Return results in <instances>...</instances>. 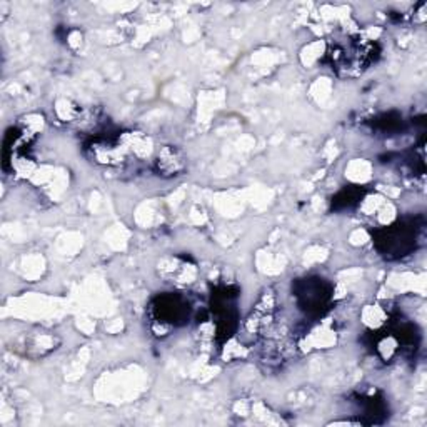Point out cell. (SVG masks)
<instances>
[{
  "label": "cell",
  "instance_id": "2",
  "mask_svg": "<svg viewBox=\"0 0 427 427\" xmlns=\"http://www.w3.org/2000/svg\"><path fill=\"white\" fill-rule=\"evenodd\" d=\"M297 295L302 299L305 309H317L326 304V300L329 299V292L324 289V284L319 279L307 280L304 284V289Z\"/></svg>",
  "mask_w": 427,
  "mask_h": 427
},
{
  "label": "cell",
  "instance_id": "3",
  "mask_svg": "<svg viewBox=\"0 0 427 427\" xmlns=\"http://www.w3.org/2000/svg\"><path fill=\"white\" fill-rule=\"evenodd\" d=\"M155 166H157L159 172L167 174V176H176L177 172L182 171L184 162H182V157L179 155V152L176 149L166 147L157 154V159H155Z\"/></svg>",
  "mask_w": 427,
  "mask_h": 427
},
{
  "label": "cell",
  "instance_id": "1",
  "mask_svg": "<svg viewBox=\"0 0 427 427\" xmlns=\"http://www.w3.org/2000/svg\"><path fill=\"white\" fill-rule=\"evenodd\" d=\"M384 237H381L379 244L381 251L387 252V254L404 255L412 249V241H414V231L411 227L404 226H394L382 232Z\"/></svg>",
  "mask_w": 427,
  "mask_h": 427
}]
</instances>
